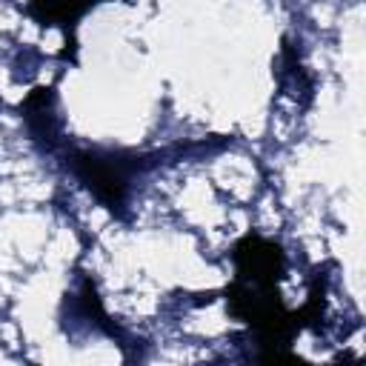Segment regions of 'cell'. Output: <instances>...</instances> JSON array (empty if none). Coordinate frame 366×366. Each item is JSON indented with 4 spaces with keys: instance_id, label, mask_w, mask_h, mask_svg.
Segmentation results:
<instances>
[{
    "instance_id": "3957f363",
    "label": "cell",
    "mask_w": 366,
    "mask_h": 366,
    "mask_svg": "<svg viewBox=\"0 0 366 366\" xmlns=\"http://www.w3.org/2000/svg\"><path fill=\"white\" fill-rule=\"evenodd\" d=\"M103 0H29V11L43 23V26H63L74 29L77 20Z\"/></svg>"
},
{
    "instance_id": "7a4b0ae2",
    "label": "cell",
    "mask_w": 366,
    "mask_h": 366,
    "mask_svg": "<svg viewBox=\"0 0 366 366\" xmlns=\"http://www.w3.org/2000/svg\"><path fill=\"white\" fill-rule=\"evenodd\" d=\"M71 169L106 209L114 212L126 203L129 180H132V172H134V157H129L123 152L86 149V152L71 154Z\"/></svg>"
},
{
    "instance_id": "6da1fadb",
    "label": "cell",
    "mask_w": 366,
    "mask_h": 366,
    "mask_svg": "<svg viewBox=\"0 0 366 366\" xmlns=\"http://www.w3.org/2000/svg\"><path fill=\"white\" fill-rule=\"evenodd\" d=\"M232 263H234V280L226 289L232 315L249 323L260 346L269 349L263 357L269 360L289 357L280 352V346H289V340L300 332L303 320L315 315V303L320 300V295H315L300 312H289L283 306L277 283L286 272V254L280 243L269 237L260 234L240 237L232 249Z\"/></svg>"
},
{
    "instance_id": "277c9868",
    "label": "cell",
    "mask_w": 366,
    "mask_h": 366,
    "mask_svg": "<svg viewBox=\"0 0 366 366\" xmlns=\"http://www.w3.org/2000/svg\"><path fill=\"white\" fill-rule=\"evenodd\" d=\"M23 114H26V123L31 126L34 134H51V123H54L51 89H34L23 103Z\"/></svg>"
}]
</instances>
